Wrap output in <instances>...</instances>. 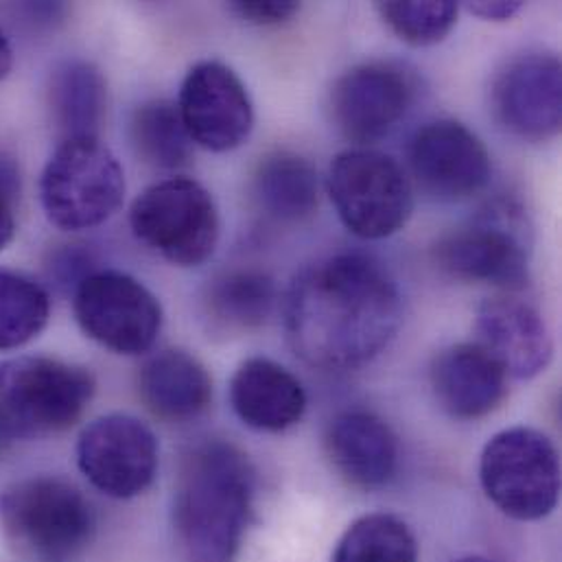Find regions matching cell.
<instances>
[{"mask_svg":"<svg viewBox=\"0 0 562 562\" xmlns=\"http://www.w3.org/2000/svg\"><path fill=\"white\" fill-rule=\"evenodd\" d=\"M403 322L401 291L366 255H335L302 270L284 297V330L295 355L322 370L372 361Z\"/></svg>","mask_w":562,"mask_h":562,"instance_id":"obj_1","label":"cell"},{"mask_svg":"<svg viewBox=\"0 0 562 562\" xmlns=\"http://www.w3.org/2000/svg\"><path fill=\"white\" fill-rule=\"evenodd\" d=\"M257 473L248 456L226 440L191 447L173 495V526L195 562L237 559L255 508Z\"/></svg>","mask_w":562,"mask_h":562,"instance_id":"obj_2","label":"cell"},{"mask_svg":"<svg viewBox=\"0 0 562 562\" xmlns=\"http://www.w3.org/2000/svg\"><path fill=\"white\" fill-rule=\"evenodd\" d=\"M94 376L50 357L0 361V456L18 440L72 427L94 396Z\"/></svg>","mask_w":562,"mask_h":562,"instance_id":"obj_3","label":"cell"},{"mask_svg":"<svg viewBox=\"0 0 562 562\" xmlns=\"http://www.w3.org/2000/svg\"><path fill=\"white\" fill-rule=\"evenodd\" d=\"M0 528L37 562L77 561L92 543L97 519L83 493L59 477H29L0 495Z\"/></svg>","mask_w":562,"mask_h":562,"instance_id":"obj_4","label":"cell"},{"mask_svg":"<svg viewBox=\"0 0 562 562\" xmlns=\"http://www.w3.org/2000/svg\"><path fill=\"white\" fill-rule=\"evenodd\" d=\"M123 198V167L101 138L61 140L40 178L48 222L68 233L101 226L121 209Z\"/></svg>","mask_w":562,"mask_h":562,"instance_id":"obj_5","label":"cell"},{"mask_svg":"<svg viewBox=\"0 0 562 562\" xmlns=\"http://www.w3.org/2000/svg\"><path fill=\"white\" fill-rule=\"evenodd\" d=\"M134 237L178 268L206 263L220 241L213 195L193 178L176 176L145 189L130 209Z\"/></svg>","mask_w":562,"mask_h":562,"instance_id":"obj_6","label":"cell"},{"mask_svg":"<svg viewBox=\"0 0 562 562\" xmlns=\"http://www.w3.org/2000/svg\"><path fill=\"white\" fill-rule=\"evenodd\" d=\"M328 195L341 224L359 239H387L414 213V189L405 169L376 149H348L328 171Z\"/></svg>","mask_w":562,"mask_h":562,"instance_id":"obj_7","label":"cell"},{"mask_svg":"<svg viewBox=\"0 0 562 562\" xmlns=\"http://www.w3.org/2000/svg\"><path fill=\"white\" fill-rule=\"evenodd\" d=\"M480 482L486 497L506 517L539 521L559 504V451L539 429L513 427L499 431L482 451Z\"/></svg>","mask_w":562,"mask_h":562,"instance_id":"obj_8","label":"cell"},{"mask_svg":"<svg viewBox=\"0 0 562 562\" xmlns=\"http://www.w3.org/2000/svg\"><path fill=\"white\" fill-rule=\"evenodd\" d=\"M72 308L81 330L119 355L151 350L162 328L158 297L119 270L90 272L75 286Z\"/></svg>","mask_w":562,"mask_h":562,"instance_id":"obj_9","label":"cell"},{"mask_svg":"<svg viewBox=\"0 0 562 562\" xmlns=\"http://www.w3.org/2000/svg\"><path fill=\"white\" fill-rule=\"evenodd\" d=\"M77 467L108 497L143 495L158 471L154 431L130 414H108L92 420L77 440Z\"/></svg>","mask_w":562,"mask_h":562,"instance_id":"obj_10","label":"cell"},{"mask_svg":"<svg viewBox=\"0 0 562 562\" xmlns=\"http://www.w3.org/2000/svg\"><path fill=\"white\" fill-rule=\"evenodd\" d=\"M416 94L414 77L394 61H368L346 70L330 88L335 127L352 143L387 136L407 114Z\"/></svg>","mask_w":562,"mask_h":562,"instance_id":"obj_11","label":"cell"},{"mask_svg":"<svg viewBox=\"0 0 562 562\" xmlns=\"http://www.w3.org/2000/svg\"><path fill=\"white\" fill-rule=\"evenodd\" d=\"M176 105L191 140L215 154L241 147L255 127L246 83L215 59L200 61L187 72Z\"/></svg>","mask_w":562,"mask_h":562,"instance_id":"obj_12","label":"cell"},{"mask_svg":"<svg viewBox=\"0 0 562 562\" xmlns=\"http://www.w3.org/2000/svg\"><path fill=\"white\" fill-rule=\"evenodd\" d=\"M506 215L488 213L477 222L442 235L434 246L436 266L458 281L482 282L508 291L530 282L528 248Z\"/></svg>","mask_w":562,"mask_h":562,"instance_id":"obj_13","label":"cell"},{"mask_svg":"<svg viewBox=\"0 0 562 562\" xmlns=\"http://www.w3.org/2000/svg\"><path fill=\"white\" fill-rule=\"evenodd\" d=\"M418 187L440 202L477 195L491 180L493 165L486 145L467 125L442 119L420 127L407 149Z\"/></svg>","mask_w":562,"mask_h":562,"instance_id":"obj_14","label":"cell"},{"mask_svg":"<svg viewBox=\"0 0 562 562\" xmlns=\"http://www.w3.org/2000/svg\"><path fill=\"white\" fill-rule=\"evenodd\" d=\"M499 123L532 143L554 138L562 125V66L554 53L528 50L510 59L493 83Z\"/></svg>","mask_w":562,"mask_h":562,"instance_id":"obj_15","label":"cell"},{"mask_svg":"<svg viewBox=\"0 0 562 562\" xmlns=\"http://www.w3.org/2000/svg\"><path fill=\"white\" fill-rule=\"evenodd\" d=\"M429 379L440 407L458 420H477L493 414L508 394L506 370L480 341L453 344L440 350Z\"/></svg>","mask_w":562,"mask_h":562,"instance_id":"obj_16","label":"cell"},{"mask_svg":"<svg viewBox=\"0 0 562 562\" xmlns=\"http://www.w3.org/2000/svg\"><path fill=\"white\" fill-rule=\"evenodd\" d=\"M480 344L502 363L508 376L532 379L554 355L543 315L517 297H491L477 311Z\"/></svg>","mask_w":562,"mask_h":562,"instance_id":"obj_17","label":"cell"},{"mask_svg":"<svg viewBox=\"0 0 562 562\" xmlns=\"http://www.w3.org/2000/svg\"><path fill=\"white\" fill-rule=\"evenodd\" d=\"M333 469L357 488H381L398 469V440L392 427L370 412H344L326 429Z\"/></svg>","mask_w":562,"mask_h":562,"instance_id":"obj_18","label":"cell"},{"mask_svg":"<svg viewBox=\"0 0 562 562\" xmlns=\"http://www.w3.org/2000/svg\"><path fill=\"white\" fill-rule=\"evenodd\" d=\"M231 403L244 425L279 434L302 420L306 394L297 376L281 363L252 357L239 366L231 381Z\"/></svg>","mask_w":562,"mask_h":562,"instance_id":"obj_19","label":"cell"},{"mask_svg":"<svg viewBox=\"0 0 562 562\" xmlns=\"http://www.w3.org/2000/svg\"><path fill=\"white\" fill-rule=\"evenodd\" d=\"M138 394L156 418L187 423L209 409L213 379L195 355L182 348H167L143 363Z\"/></svg>","mask_w":562,"mask_h":562,"instance_id":"obj_20","label":"cell"},{"mask_svg":"<svg viewBox=\"0 0 562 562\" xmlns=\"http://www.w3.org/2000/svg\"><path fill=\"white\" fill-rule=\"evenodd\" d=\"M48 110L61 140L99 138L108 86L103 72L86 59H66L48 77Z\"/></svg>","mask_w":562,"mask_h":562,"instance_id":"obj_21","label":"cell"},{"mask_svg":"<svg viewBox=\"0 0 562 562\" xmlns=\"http://www.w3.org/2000/svg\"><path fill=\"white\" fill-rule=\"evenodd\" d=\"M277 306V282L261 270H233L206 286L204 313L211 328L224 335L255 330Z\"/></svg>","mask_w":562,"mask_h":562,"instance_id":"obj_22","label":"cell"},{"mask_svg":"<svg viewBox=\"0 0 562 562\" xmlns=\"http://www.w3.org/2000/svg\"><path fill=\"white\" fill-rule=\"evenodd\" d=\"M252 193L259 209L281 224H300L317 209V173L308 160L293 151H274L261 158Z\"/></svg>","mask_w":562,"mask_h":562,"instance_id":"obj_23","label":"cell"},{"mask_svg":"<svg viewBox=\"0 0 562 562\" xmlns=\"http://www.w3.org/2000/svg\"><path fill=\"white\" fill-rule=\"evenodd\" d=\"M130 140L136 156L154 169H182L193 158V140L178 105L165 99L147 101L134 110Z\"/></svg>","mask_w":562,"mask_h":562,"instance_id":"obj_24","label":"cell"},{"mask_svg":"<svg viewBox=\"0 0 562 562\" xmlns=\"http://www.w3.org/2000/svg\"><path fill=\"white\" fill-rule=\"evenodd\" d=\"M330 562H418V543L403 519L366 515L341 535Z\"/></svg>","mask_w":562,"mask_h":562,"instance_id":"obj_25","label":"cell"},{"mask_svg":"<svg viewBox=\"0 0 562 562\" xmlns=\"http://www.w3.org/2000/svg\"><path fill=\"white\" fill-rule=\"evenodd\" d=\"M48 317V291L26 274L0 268V350H15L35 339Z\"/></svg>","mask_w":562,"mask_h":562,"instance_id":"obj_26","label":"cell"},{"mask_svg":"<svg viewBox=\"0 0 562 562\" xmlns=\"http://www.w3.org/2000/svg\"><path fill=\"white\" fill-rule=\"evenodd\" d=\"M458 4L442 0L429 2H376L381 20L390 31L412 46H431L442 42L458 22Z\"/></svg>","mask_w":562,"mask_h":562,"instance_id":"obj_27","label":"cell"},{"mask_svg":"<svg viewBox=\"0 0 562 562\" xmlns=\"http://www.w3.org/2000/svg\"><path fill=\"white\" fill-rule=\"evenodd\" d=\"M20 195V169L15 160L0 151V250L15 237V204Z\"/></svg>","mask_w":562,"mask_h":562,"instance_id":"obj_28","label":"cell"},{"mask_svg":"<svg viewBox=\"0 0 562 562\" xmlns=\"http://www.w3.org/2000/svg\"><path fill=\"white\" fill-rule=\"evenodd\" d=\"M231 9L246 22L257 26H277L289 22L297 11L300 2L293 0H237Z\"/></svg>","mask_w":562,"mask_h":562,"instance_id":"obj_29","label":"cell"},{"mask_svg":"<svg viewBox=\"0 0 562 562\" xmlns=\"http://www.w3.org/2000/svg\"><path fill=\"white\" fill-rule=\"evenodd\" d=\"M90 266H92L90 252H83L77 246H64V250L55 252L50 261V274L64 284L72 282L77 286L90 272H94Z\"/></svg>","mask_w":562,"mask_h":562,"instance_id":"obj_30","label":"cell"},{"mask_svg":"<svg viewBox=\"0 0 562 562\" xmlns=\"http://www.w3.org/2000/svg\"><path fill=\"white\" fill-rule=\"evenodd\" d=\"M521 7H524L521 0H480V2H471L469 11L482 20L506 22L515 18L521 11Z\"/></svg>","mask_w":562,"mask_h":562,"instance_id":"obj_31","label":"cell"},{"mask_svg":"<svg viewBox=\"0 0 562 562\" xmlns=\"http://www.w3.org/2000/svg\"><path fill=\"white\" fill-rule=\"evenodd\" d=\"M11 66H13V50H11L7 35L0 31V79H4L9 75Z\"/></svg>","mask_w":562,"mask_h":562,"instance_id":"obj_32","label":"cell"},{"mask_svg":"<svg viewBox=\"0 0 562 562\" xmlns=\"http://www.w3.org/2000/svg\"><path fill=\"white\" fill-rule=\"evenodd\" d=\"M456 562H493L488 561V559H482V557H467V559H460V561Z\"/></svg>","mask_w":562,"mask_h":562,"instance_id":"obj_33","label":"cell"}]
</instances>
